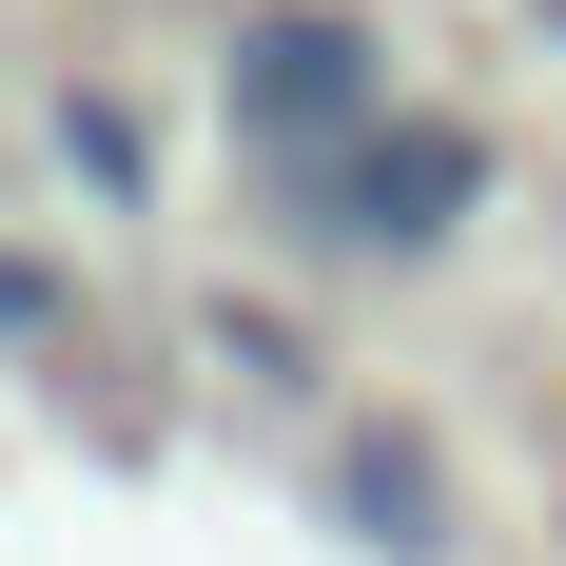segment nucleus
<instances>
[{
    "label": "nucleus",
    "instance_id": "obj_1",
    "mask_svg": "<svg viewBox=\"0 0 566 566\" xmlns=\"http://www.w3.org/2000/svg\"><path fill=\"white\" fill-rule=\"evenodd\" d=\"M391 117L410 98H391V20H371V0H254L216 40V137L254 157V196H313V176L371 157Z\"/></svg>",
    "mask_w": 566,
    "mask_h": 566
},
{
    "label": "nucleus",
    "instance_id": "obj_2",
    "mask_svg": "<svg viewBox=\"0 0 566 566\" xmlns=\"http://www.w3.org/2000/svg\"><path fill=\"white\" fill-rule=\"evenodd\" d=\"M293 234H333V254H371V274H410V254H450L469 216H489V117H450V98H410L371 157H333L313 196H274Z\"/></svg>",
    "mask_w": 566,
    "mask_h": 566
},
{
    "label": "nucleus",
    "instance_id": "obj_3",
    "mask_svg": "<svg viewBox=\"0 0 566 566\" xmlns=\"http://www.w3.org/2000/svg\"><path fill=\"white\" fill-rule=\"evenodd\" d=\"M313 527H333L352 566H469L450 450H430V430H371V410H352L333 450H313Z\"/></svg>",
    "mask_w": 566,
    "mask_h": 566
},
{
    "label": "nucleus",
    "instance_id": "obj_4",
    "mask_svg": "<svg viewBox=\"0 0 566 566\" xmlns=\"http://www.w3.org/2000/svg\"><path fill=\"white\" fill-rule=\"evenodd\" d=\"M40 157L78 176L98 216H157V117L117 98V78H59V98H40Z\"/></svg>",
    "mask_w": 566,
    "mask_h": 566
},
{
    "label": "nucleus",
    "instance_id": "obj_5",
    "mask_svg": "<svg viewBox=\"0 0 566 566\" xmlns=\"http://www.w3.org/2000/svg\"><path fill=\"white\" fill-rule=\"evenodd\" d=\"M216 371L274 391V410H313V333H293V313H216Z\"/></svg>",
    "mask_w": 566,
    "mask_h": 566
},
{
    "label": "nucleus",
    "instance_id": "obj_6",
    "mask_svg": "<svg viewBox=\"0 0 566 566\" xmlns=\"http://www.w3.org/2000/svg\"><path fill=\"white\" fill-rule=\"evenodd\" d=\"M59 333V274H40V254H0V352H40Z\"/></svg>",
    "mask_w": 566,
    "mask_h": 566
}]
</instances>
